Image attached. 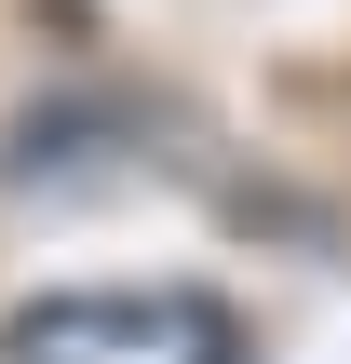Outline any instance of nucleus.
Masks as SVG:
<instances>
[{
	"label": "nucleus",
	"instance_id": "1",
	"mask_svg": "<svg viewBox=\"0 0 351 364\" xmlns=\"http://www.w3.org/2000/svg\"><path fill=\"white\" fill-rule=\"evenodd\" d=\"M0 364H243V324L203 284H81L27 297L0 324Z\"/></svg>",
	"mask_w": 351,
	"mask_h": 364
}]
</instances>
